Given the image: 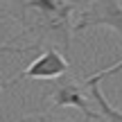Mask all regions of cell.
Wrapping results in <instances>:
<instances>
[{
  "mask_svg": "<svg viewBox=\"0 0 122 122\" xmlns=\"http://www.w3.org/2000/svg\"><path fill=\"white\" fill-rule=\"evenodd\" d=\"M68 68H70L68 59H66L54 45H48L23 72H18L9 84H2V86L9 88L16 81H20V79H54V77H63V75L68 72Z\"/></svg>",
  "mask_w": 122,
  "mask_h": 122,
  "instance_id": "obj_3",
  "label": "cell"
},
{
  "mask_svg": "<svg viewBox=\"0 0 122 122\" xmlns=\"http://www.w3.org/2000/svg\"><path fill=\"white\" fill-rule=\"evenodd\" d=\"M2 88H5V86H2V84H0V91H2Z\"/></svg>",
  "mask_w": 122,
  "mask_h": 122,
  "instance_id": "obj_9",
  "label": "cell"
},
{
  "mask_svg": "<svg viewBox=\"0 0 122 122\" xmlns=\"http://www.w3.org/2000/svg\"><path fill=\"white\" fill-rule=\"evenodd\" d=\"M18 122H68V120L59 118V115H52V113H32V115H25Z\"/></svg>",
  "mask_w": 122,
  "mask_h": 122,
  "instance_id": "obj_6",
  "label": "cell"
},
{
  "mask_svg": "<svg viewBox=\"0 0 122 122\" xmlns=\"http://www.w3.org/2000/svg\"><path fill=\"white\" fill-rule=\"evenodd\" d=\"M25 9L32 14L30 30L39 36L59 41L63 50H70V36L75 32V7L68 0H25Z\"/></svg>",
  "mask_w": 122,
  "mask_h": 122,
  "instance_id": "obj_1",
  "label": "cell"
},
{
  "mask_svg": "<svg viewBox=\"0 0 122 122\" xmlns=\"http://www.w3.org/2000/svg\"><path fill=\"white\" fill-rule=\"evenodd\" d=\"M48 97L54 106H72V109L81 111L88 120H100L102 113H95V111L88 106V97L81 93V88L77 84H72L70 79H59L52 86L48 88Z\"/></svg>",
  "mask_w": 122,
  "mask_h": 122,
  "instance_id": "obj_4",
  "label": "cell"
},
{
  "mask_svg": "<svg viewBox=\"0 0 122 122\" xmlns=\"http://www.w3.org/2000/svg\"><path fill=\"white\" fill-rule=\"evenodd\" d=\"M118 72H122V61H120V63H115V66H111V68H104V70H100V72L91 75V77L86 79V84H93V81H97V84H100V79L111 77V75H118Z\"/></svg>",
  "mask_w": 122,
  "mask_h": 122,
  "instance_id": "obj_7",
  "label": "cell"
},
{
  "mask_svg": "<svg viewBox=\"0 0 122 122\" xmlns=\"http://www.w3.org/2000/svg\"><path fill=\"white\" fill-rule=\"evenodd\" d=\"M84 86L91 91V100L97 102L100 113L104 115L106 120H109V122H122V111L120 109H113V106L106 102V97L102 95V91H100V84H97V81H93V84H86V81H84Z\"/></svg>",
  "mask_w": 122,
  "mask_h": 122,
  "instance_id": "obj_5",
  "label": "cell"
},
{
  "mask_svg": "<svg viewBox=\"0 0 122 122\" xmlns=\"http://www.w3.org/2000/svg\"><path fill=\"white\" fill-rule=\"evenodd\" d=\"M120 111H122V109H120Z\"/></svg>",
  "mask_w": 122,
  "mask_h": 122,
  "instance_id": "obj_10",
  "label": "cell"
},
{
  "mask_svg": "<svg viewBox=\"0 0 122 122\" xmlns=\"http://www.w3.org/2000/svg\"><path fill=\"white\" fill-rule=\"evenodd\" d=\"M91 27H111L122 36V5L120 0H91L88 7L79 14L75 32Z\"/></svg>",
  "mask_w": 122,
  "mask_h": 122,
  "instance_id": "obj_2",
  "label": "cell"
},
{
  "mask_svg": "<svg viewBox=\"0 0 122 122\" xmlns=\"http://www.w3.org/2000/svg\"><path fill=\"white\" fill-rule=\"evenodd\" d=\"M39 50V45H25V48H16V45H0V54H27V52H34Z\"/></svg>",
  "mask_w": 122,
  "mask_h": 122,
  "instance_id": "obj_8",
  "label": "cell"
}]
</instances>
